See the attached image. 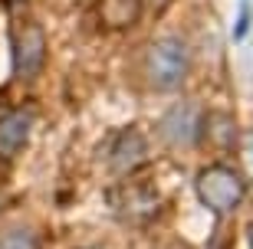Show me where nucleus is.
Returning <instances> with one entry per match:
<instances>
[{"mask_svg": "<svg viewBox=\"0 0 253 249\" xmlns=\"http://www.w3.org/2000/svg\"><path fill=\"white\" fill-rule=\"evenodd\" d=\"M145 72L155 89H174V85L188 75V49L174 36H165L158 43H151L148 56H145Z\"/></svg>", "mask_w": 253, "mask_h": 249, "instance_id": "nucleus-1", "label": "nucleus"}, {"mask_svg": "<svg viewBox=\"0 0 253 249\" xmlns=\"http://www.w3.org/2000/svg\"><path fill=\"white\" fill-rule=\"evenodd\" d=\"M46 59V39L40 27H23L13 39V63H17V75L30 79L40 72V66Z\"/></svg>", "mask_w": 253, "mask_h": 249, "instance_id": "nucleus-3", "label": "nucleus"}, {"mask_svg": "<svg viewBox=\"0 0 253 249\" xmlns=\"http://www.w3.org/2000/svg\"><path fill=\"white\" fill-rule=\"evenodd\" d=\"M30 135V111H13L0 118V157H13Z\"/></svg>", "mask_w": 253, "mask_h": 249, "instance_id": "nucleus-5", "label": "nucleus"}, {"mask_svg": "<svg viewBox=\"0 0 253 249\" xmlns=\"http://www.w3.org/2000/svg\"><path fill=\"white\" fill-rule=\"evenodd\" d=\"M244 151H247V164H250V171H253V135H247V144H244Z\"/></svg>", "mask_w": 253, "mask_h": 249, "instance_id": "nucleus-9", "label": "nucleus"}, {"mask_svg": "<svg viewBox=\"0 0 253 249\" xmlns=\"http://www.w3.org/2000/svg\"><path fill=\"white\" fill-rule=\"evenodd\" d=\"M0 249H37V240H33L27 230H13V233H7V236H3Z\"/></svg>", "mask_w": 253, "mask_h": 249, "instance_id": "nucleus-7", "label": "nucleus"}, {"mask_svg": "<svg viewBox=\"0 0 253 249\" xmlns=\"http://www.w3.org/2000/svg\"><path fill=\"white\" fill-rule=\"evenodd\" d=\"M197 128H201V111L194 105H178L171 108L161 121V131L171 144H194L197 141Z\"/></svg>", "mask_w": 253, "mask_h": 249, "instance_id": "nucleus-4", "label": "nucleus"}, {"mask_svg": "<svg viewBox=\"0 0 253 249\" xmlns=\"http://www.w3.org/2000/svg\"><path fill=\"white\" fill-rule=\"evenodd\" d=\"M197 197L214 213H230L244 200V180L230 167H207L197 174Z\"/></svg>", "mask_w": 253, "mask_h": 249, "instance_id": "nucleus-2", "label": "nucleus"}, {"mask_svg": "<svg viewBox=\"0 0 253 249\" xmlns=\"http://www.w3.org/2000/svg\"><path fill=\"white\" fill-rule=\"evenodd\" d=\"M250 246H253V226H250Z\"/></svg>", "mask_w": 253, "mask_h": 249, "instance_id": "nucleus-10", "label": "nucleus"}, {"mask_svg": "<svg viewBox=\"0 0 253 249\" xmlns=\"http://www.w3.org/2000/svg\"><path fill=\"white\" fill-rule=\"evenodd\" d=\"M250 30V10H244V17H240V23H237V30H234V36L237 39H244V33Z\"/></svg>", "mask_w": 253, "mask_h": 249, "instance_id": "nucleus-8", "label": "nucleus"}, {"mask_svg": "<svg viewBox=\"0 0 253 249\" xmlns=\"http://www.w3.org/2000/svg\"><path fill=\"white\" fill-rule=\"evenodd\" d=\"M141 3L138 0H102L99 3V13H102L105 27H128L131 20L138 17Z\"/></svg>", "mask_w": 253, "mask_h": 249, "instance_id": "nucleus-6", "label": "nucleus"}]
</instances>
